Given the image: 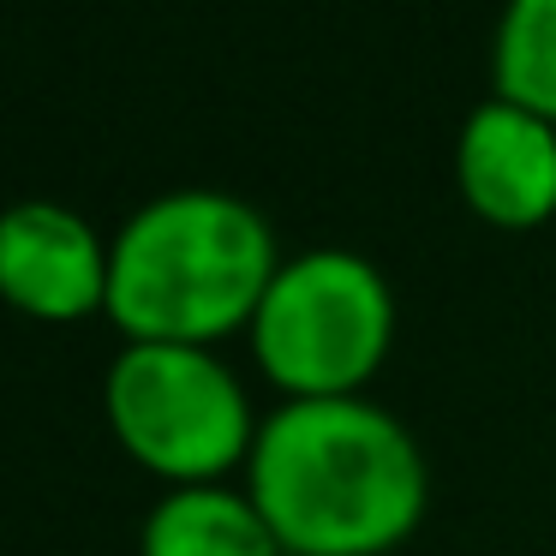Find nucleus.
<instances>
[{
    "label": "nucleus",
    "mask_w": 556,
    "mask_h": 556,
    "mask_svg": "<svg viewBox=\"0 0 556 556\" xmlns=\"http://www.w3.org/2000/svg\"><path fill=\"white\" fill-rule=\"evenodd\" d=\"M281 269L276 233L245 198L186 186L138 204L109 240V305L126 341H210L252 329Z\"/></svg>",
    "instance_id": "obj_2"
},
{
    "label": "nucleus",
    "mask_w": 556,
    "mask_h": 556,
    "mask_svg": "<svg viewBox=\"0 0 556 556\" xmlns=\"http://www.w3.org/2000/svg\"><path fill=\"white\" fill-rule=\"evenodd\" d=\"M455 180L491 228H539L556 216V126L520 102H479L455 138Z\"/></svg>",
    "instance_id": "obj_6"
},
{
    "label": "nucleus",
    "mask_w": 556,
    "mask_h": 556,
    "mask_svg": "<svg viewBox=\"0 0 556 556\" xmlns=\"http://www.w3.org/2000/svg\"><path fill=\"white\" fill-rule=\"evenodd\" d=\"M496 97L556 126V0H508L491 49Z\"/></svg>",
    "instance_id": "obj_8"
},
{
    "label": "nucleus",
    "mask_w": 556,
    "mask_h": 556,
    "mask_svg": "<svg viewBox=\"0 0 556 556\" xmlns=\"http://www.w3.org/2000/svg\"><path fill=\"white\" fill-rule=\"evenodd\" d=\"M245 496L293 556H383L425 520L431 472L413 431L377 401H281L257 419Z\"/></svg>",
    "instance_id": "obj_1"
},
{
    "label": "nucleus",
    "mask_w": 556,
    "mask_h": 556,
    "mask_svg": "<svg viewBox=\"0 0 556 556\" xmlns=\"http://www.w3.org/2000/svg\"><path fill=\"white\" fill-rule=\"evenodd\" d=\"M0 300L42 324H78L109 305V240L78 210L25 198L0 210Z\"/></svg>",
    "instance_id": "obj_5"
},
{
    "label": "nucleus",
    "mask_w": 556,
    "mask_h": 556,
    "mask_svg": "<svg viewBox=\"0 0 556 556\" xmlns=\"http://www.w3.org/2000/svg\"><path fill=\"white\" fill-rule=\"evenodd\" d=\"M395 341L389 276L359 252L317 245L281 257L252 317V353L288 401L359 395Z\"/></svg>",
    "instance_id": "obj_3"
},
{
    "label": "nucleus",
    "mask_w": 556,
    "mask_h": 556,
    "mask_svg": "<svg viewBox=\"0 0 556 556\" xmlns=\"http://www.w3.org/2000/svg\"><path fill=\"white\" fill-rule=\"evenodd\" d=\"M102 407L126 455L168 484H216L252 460L257 443L252 401L210 348L126 341L109 365Z\"/></svg>",
    "instance_id": "obj_4"
},
{
    "label": "nucleus",
    "mask_w": 556,
    "mask_h": 556,
    "mask_svg": "<svg viewBox=\"0 0 556 556\" xmlns=\"http://www.w3.org/2000/svg\"><path fill=\"white\" fill-rule=\"evenodd\" d=\"M138 556H281V544L245 491L174 484L144 515Z\"/></svg>",
    "instance_id": "obj_7"
}]
</instances>
